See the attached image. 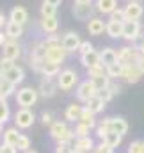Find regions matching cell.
<instances>
[{"label":"cell","instance_id":"1","mask_svg":"<svg viewBox=\"0 0 144 153\" xmlns=\"http://www.w3.org/2000/svg\"><path fill=\"white\" fill-rule=\"evenodd\" d=\"M50 135L57 143H73V139H75L73 128H70L64 121H55L50 126Z\"/></svg>","mask_w":144,"mask_h":153},{"label":"cell","instance_id":"2","mask_svg":"<svg viewBox=\"0 0 144 153\" xmlns=\"http://www.w3.org/2000/svg\"><path fill=\"white\" fill-rule=\"evenodd\" d=\"M141 57H143V53H141L139 46H123L117 52V61L121 64H139Z\"/></svg>","mask_w":144,"mask_h":153},{"label":"cell","instance_id":"3","mask_svg":"<svg viewBox=\"0 0 144 153\" xmlns=\"http://www.w3.org/2000/svg\"><path fill=\"white\" fill-rule=\"evenodd\" d=\"M37 96H39V91L32 89V87H22L16 93V103L23 109H30L37 102Z\"/></svg>","mask_w":144,"mask_h":153},{"label":"cell","instance_id":"4","mask_svg":"<svg viewBox=\"0 0 144 153\" xmlns=\"http://www.w3.org/2000/svg\"><path fill=\"white\" fill-rule=\"evenodd\" d=\"M94 96H98V87L94 85V82H93L91 78L80 82V85H78V89H76V98H78L80 102L87 103V102H89L91 98H94Z\"/></svg>","mask_w":144,"mask_h":153},{"label":"cell","instance_id":"5","mask_svg":"<svg viewBox=\"0 0 144 153\" xmlns=\"http://www.w3.org/2000/svg\"><path fill=\"white\" fill-rule=\"evenodd\" d=\"M78 82V73L75 70H62L57 75V85L62 91H70L75 87V84Z\"/></svg>","mask_w":144,"mask_h":153},{"label":"cell","instance_id":"6","mask_svg":"<svg viewBox=\"0 0 144 153\" xmlns=\"http://www.w3.org/2000/svg\"><path fill=\"white\" fill-rule=\"evenodd\" d=\"M34 121H36V116H34V112L30 109L20 107V111H16V114H14V125H16V128H22V130L30 128L34 125Z\"/></svg>","mask_w":144,"mask_h":153},{"label":"cell","instance_id":"7","mask_svg":"<svg viewBox=\"0 0 144 153\" xmlns=\"http://www.w3.org/2000/svg\"><path fill=\"white\" fill-rule=\"evenodd\" d=\"M141 36V23L139 20H126L123 23V38L126 41H135Z\"/></svg>","mask_w":144,"mask_h":153},{"label":"cell","instance_id":"8","mask_svg":"<svg viewBox=\"0 0 144 153\" xmlns=\"http://www.w3.org/2000/svg\"><path fill=\"white\" fill-rule=\"evenodd\" d=\"M103 121H105V125L108 126V132H116L119 135H125L128 132V123H126L125 117H119L117 116V117H107Z\"/></svg>","mask_w":144,"mask_h":153},{"label":"cell","instance_id":"9","mask_svg":"<svg viewBox=\"0 0 144 153\" xmlns=\"http://www.w3.org/2000/svg\"><path fill=\"white\" fill-rule=\"evenodd\" d=\"M144 75V71L139 68V64H125V70H123V80L128 82V84H135L141 80V76Z\"/></svg>","mask_w":144,"mask_h":153},{"label":"cell","instance_id":"10","mask_svg":"<svg viewBox=\"0 0 144 153\" xmlns=\"http://www.w3.org/2000/svg\"><path fill=\"white\" fill-rule=\"evenodd\" d=\"M20 55H22V48H20V45H18L16 39H9V41L2 46V57H4V59L16 61Z\"/></svg>","mask_w":144,"mask_h":153},{"label":"cell","instance_id":"11","mask_svg":"<svg viewBox=\"0 0 144 153\" xmlns=\"http://www.w3.org/2000/svg\"><path fill=\"white\" fill-rule=\"evenodd\" d=\"M93 13H94V7L93 4H75L73 5V16L76 20H93Z\"/></svg>","mask_w":144,"mask_h":153},{"label":"cell","instance_id":"12","mask_svg":"<svg viewBox=\"0 0 144 153\" xmlns=\"http://www.w3.org/2000/svg\"><path fill=\"white\" fill-rule=\"evenodd\" d=\"M66 55H68V52H66V48L62 46V45H59V46H50V48H46V61H52V62H57V64H62L64 62V59H66Z\"/></svg>","mask_w":144,"mask_h":153},{"label":"cell","instance_id":"13","mask_svg":"<svg viewBox=\"0 0 144 153\" xmlns=\"http://www.w3.org/2000/svg\"><path fill=\"white\" fill-rule=\"evenodd\" d=\"M57 87H59V85L53 82L52 76H43L41 82H39V93H41V96H45V98H52V96L57 93Z\"/></svg>","mask_w":144,"mask_h":153},{"label":"cell","instance_id":"14","mask_svg":"<svg viewBox=\"0 0 144 153\" xmlns=\"http://www.w3.org/2000/svg\"><path fill=\"white\" fill-rule=\"evenodd\" d=\"M27 20H29V13H27V9H25V7L16 5V7H13V9H11V13H9V22H14V23L25 25V23H27Z\"/></svg>","mask_w":144,"mask_h":153},{"label":"cell","instance_id":"15","mask_svg":"<svg viewBox=\"0 0 144 153\" xmlns=\"http://www.w3.org/2000/svg\"><path fill=\"white\" fill-rule=\"evenodd\" d=\"M4 78H7L9 82H13L14 85H18V84H22L23 82V78H25V71H23V68H20V66H13V68H9L5 73H4Z\"/></svg>","mask_w":144,"mask_h":153},{"label":"cell","instance_id":"16","mask_svg":"<svg viewBox=\"0 0 144 153\" xmlns=\"http://www.w3.org/2000/svg\"><path fill=\"white\" fill-rule=\"evenodd\" d=\"M80 43H82V39H80V36H78L76 32H68V34H64V38H62V46L66 48L68 53L78 50Z\"/></svg>","mask_w":144,"mask_h":153},{"label":"cell","instance_id":"17","mask_svg":"<svg viewBox=\"0 0 144 153\" xmlns=\"http://www.w3.org/2000/svg\"><path fill=\"white\" fill-rule=\"evenodd\" d=\"M125 14H126V20H139L144 14V9L139 2H128L125 7Z\"/></svg>","mask_w":144,"mask_h":153},{"label":"cell","instance_id":"18","mask_svg":"<svg viewBox=\"0 0 144 153\" xmlns=\"http://www.w3.org/2000/svg\"><path fill=\"white\" fill-rule=\"evenodd\" d=\"M80 62H82L85 68H93V66H98V64H102V55H100V52H96V50H91L89 53H84V55H80Z\"/></svg>","mask_w":144,"mask_h":153},{"label":"cell","instance_id":"19","mask_svg":"<svg viewBox=\"0 0 144 153\" xmlns=\"http://www.w3.org/2000/svg\"><path fill=\"white\" fill-rule=\"evenodd\" d=\"M39 73H41L43 76H57L59 73H61V64L45 59V61L41 62V70H39Z\"/></svg>","mask_w":144,"mask_h":153},{"label":"cell","instance_id":"20","mask_svg":"<svg viewBox=\"0 0 144 153\" xmlns=\"http://www.w3.org/2000/svg\"><path fill=\"white\" fill-rule=\"evenodd\" d=\"M119 91H121V87H119L117 84L110 82L107 87H103V89H100V91H98V96H100V98L107 103V102H110L116 94H119Z\"/></svg>","mask_w":144,"mask_h":153},{"label":"cell","instance_id":"21","mask_svg":"<svg viewBox=\"0 0 144 153\" xmlns=\"http://www.w3.org/2000/svg\"><path fill=\"white\" fill-rule=\"evenodd\" d=\"M73 146H75V150L84 152V153H91L96 148V146H94V141H93L91 137H78V139H75Z\"/></svg>","mask_w":144,"mask_h":153},{"label":"cell","instance_id":"22","mask_svg":"<svg viewBox=\"0 0 144 153\" xmlns=\"http://www.w3.org/2000/svg\"><path fill=\"white\" fill-rule=\"evenodd\" d=\"M105 29H107V23H103V20H100V18H93V20H89V23H87V30H89V34H93V36L103 34Z\"/></svg>","mask_w":144,"mask_h":153},{"label":"cell","instance_id":"23","mask_svg":"<svg viewBox=\"0 0 144 153\" xmlns=\"http://www.w3.org/2000/svg\"><path fill=\"white\" fill-rule=\"evenodd\" d=\"M22 134L18 132L16 126H11V128H5L4 132V143L9 144V146H18V141H20Z\"/></svg>","mask_w":144,"mask_h":153},{"label":"cell","instance_id":"24","mask_svg":"<svg viewBox=\"0 0 144 153\" xmlns=\"http://www.w3.org/2000/svg\"><path fill=\"white\" fill-rule=\"evenodd\" d=\"M105 32H107L112 39L123 38V23H121V22H112V20H108Z\"/></svg>","mask_w":144,"mask_h":153},{"label":"cell","instance_id":"25","mask_svg":"<svg viewBox=\"0 0 144 153\" xmlns=\"http://www.w3.org/2000/svg\"><path fill=\"white\" fill-rule=\"evenodd\" d=\"M100 55H102V64L107 68L110 64H116V62H119L117 61V52L114 50V48H103L102 52H100Z\"/></svg>","mask_w":144,"mask_h":153},{"label":"cell","instance_id":"26","mask_svg":"<svg viewBox=\"0 0 144 153\" xmlns=\"http://www.w3.org/2000/svg\"><path fill=\"white\" fill-rule=\"evenodd\" d=\"M41 29L46 32V34H55L57 29H59V22L55 16H50V18H41Z\"/></svg>","mask_w":144,"mask_h":153},{"label":"cell","instance_id":"27","mask_svg":"<svg viewBox=\"0 0 144 153\" xmlns=\"http://www.w3.org/2000/svg\"><path fill=\"white\" fill-rule=\"evenodd\" d=\"M82 105H78V103H71V105H68L66 107V111H64V117L68 119V121H80V114H82Z\"/></svg>","mask_w":144,"mask_h":153},{"label":"cell","instance_id":"28","mask_svg":"<svg viewBox=\"0 0 144 153\" xmlns=\"http://www.w3.org/2000/svg\"><path fill=\"white\" fill-rule=\"evenodd\" d=\"M5 34H7L9 39H18L23 34V25L14 23V22H7V25H5Z\"/></svg>","mask_w":144,"mask_h":153},{"label":"cell","instance_id":"29","mask_svg":"<svg viewBox=\"0 0 144 153\" xmlns=\"http://www.w3.org/2000/svg\"><path fill=\"white\" fill-rule=\"evenodd\" d=\"M96 9L103 14H110L114 9H117V0H96Z\"/></svg>","mask_w":144,"mask_h":153},{"label":"cell","instance_id":"30","mask_svg":"<svg viewBox=\"0 0 144 153\" xmlns=\"http://www.w3.org/2000/svg\"><path fill=\"white\" fill-rule=\"evenodd\" d=\"M85 107H87L89 111H93L94 114H100V112L105 109V102H103L100 96H94V98H91V100L85 103Z\"/></svg>","mask_w":144,"mask_h":153},{"label":"cell","instance_id":"31","mask_svg":"<svg viewBox=\"0 0 144 153\" xmlns=\"http://www.w3.org/2000/svg\"><path fill=\"white\" fill-rule=\"evenodd\" d=\"M121 139H123V135H119V134H116V132H108L102 141H103L107 146H110V148L114 150V148H117V146L121 144Z\"/></svg>","mask_w":144,"mask_h":153},{"label":"cell","instance_id":"32","mask_svg":"<svg viewBox=\"0 0 144 153\" xmlns=\"http://www.w3.org/2000/svg\"><path fill=\"white\" fill-rule=\"evenodd\" d=\"M94 116H96V114H94L93 111H89L87 107H84V109H82V114H80V121H82V123H85L87 126L94 128V126H96V119H94Z\"/></svg>","mask_w":144,"mask_h":153},{"label":"cell","instance_id":"33","mask_svg":"<svg viewBox=\"0 0 144 153\" xmlns=\"http://www.w3.org/2000/svg\"><path fill=\"white\" fill-rule=\"evenodd\" d=\"M73 132H75V139H78V137H89L91 126H87V125H85V123H82V121H76V125H75Z\"/></svg>","mask_w":144,"mask_h":153},{"label":"cell","instance_id":"34","mask_svg":"<svg viewBox=\"0 0 144 153\" xmlns=\"http://www.w3.org/2000/svg\"><path fill=\"white\" fill-rule=\"evenodd\" d=\"M123 70H125V64H121V62L110 64V66H107V75L110 78H121L123 76Z\"/></svg>","mask_w":144,"mask_h":153},{"label":"cell","instance_id":"35","mask_svg":"<svg viewBox=\"0 0 144 153\" xmlns=\"http://www.w3.org/2000/svg\"><path fill=\"white\" fill-rule=\"evenodd\" d=\"M14 84L13 82H9L7 78H4V76H0V91L5 94V96H11L13 93H14Z\"/></svg>","mask_w":144,"mask_h":153},{"label":"cell","instance_id":"36","mask_svg":"<svg viewBox=\"0 0 144 153\" xmlns=\"http://www.w3.org/2000/svg\"><path fill=\"white\" fill-rule=\"evenodd\" d=\"M103 75H107V68H105L103 64L87 68V76H89V78H96V76H103Z\"/></svg>","mask_w":144,"mask_h":153},{"label":"cell","instance_id":"37","mask_svg":"<svg viewBox=\"0 0 144 153\" xmlns=\"http://www.w3.org/2000/svg\"><path fill=\"white\" fill-rule=\"evenodd\" d=\"M55 11H57V7H55V5H50V4L43 2V5H41V18H50V16H55Z\"/></svg>","mask_w":144,"mask_h":153},{"label":"cell","instance_id":"38","mask_svg":"<svg viewBox=\"0 0 144 153\" xmlns=\"http://www.w3.org/2000/svg\"><path fill=\"white\" fill-rule=\"evenodd\" d=\"M108 16H110V20H112V22H121V23H125V22H126L125 9H119V7H117V9H114Z\"/></svg>","mask_w":144,"mask_h":153},{"label":"cell","instance_id":"39","mask_svg":"<svg viewBox=\"0 0 144 153\" xmlns=\"http://www.w3.org/2000/svg\"><path fill=\"white\" fill-rule=\"evenodd\" d=\"M91 80L94 82V85L98 87V91H100V89H103V87H107L108 84H110V76H108V75L96 76V78H91Z\"/></svg>","mask_w":144,"mask_h":153},{"label":"cell","instance_id":"40","mask_svg":"<svg viewBox=\"0 0 144 153\" xmlns=\"http://www.w3.org/2000/svg\"><path fill=\"white\" fill-rule=\"evenodd\" d=\"M73 150H75L73 143H57L55 153H73Z\"/></svg>","mask_w":144,"mask_h":153},{"label":"cell","instance_id":"41","mask_svg":"<svg viewBox=\"0 0 144 153\" xmlns=\"http://www.w3.org/2000/svg\"><path fill=\"white\" fill-rule=\"evenodd\" d=\"M9 114H11V111H9L7 102H0V123H5L9 119Z\"/></svg>","mask_w":144,"mask_h":153},{"label":"cell","instance_id":"42","mask_svg":"<svg viewBox=\"0 0 144 153\" xmlns=\"http://www.w3.org/2000/svg\"><path fill=\"white\" fill-rule=\"evenodd\" d=\"M128 153H144V141H134L128 146Z\"/></svg>","mask_w":144,"mask_h":153},{"label":"cell","instance_id":"43","mask_svg":"<svg viewBox=\"0 0 144 153\" xmlns=\"http://www.w3.org/2000/svg\"><path fill=\"white\" fill-rule=\"evenodd\" d=\"M18 150H22V152H27L29 148H30V139L27 137V135H23L22 134V137H20V141H18V146H16Z\"/></svg>","mask_w":144,"mask_h":153},{"label":"cell","instance_id":"44","mask_svg":"<svg viewBox=\"0 0 144 153\" xmlns=\"http://www.w3.org/2000/svg\"><path fill=\"white\" fill-rule=\"evenodd\" d=\"M13 66H14V61H11V59H4V57H2V59H0V76L4 75L9 68H13Z\"/></svg>","mask_w":144,"mask_h":153},{"label":"cell","instance_id":"45","mask_svg":"<svg viewBox=\"0 0 144 153\" xmlns=\"http://www.w3.org/2000/svg\"><path fill=\"white\" fill-rule=\"evenodd\" d=\"M91 50H94V48H93V43H89V41H82V43H80V46H78V52H80V55H84V53H89Z\"/></svg>","mask_w":144,"mask_h":153},{"label":"cell","instance_id":"46","mask_svg":"<svg viewBox=\"0 0 144 153\" xmlns=\"http://www.w3.org/2000/svg\"><path fill=\"white\" fill-rule=\"evenodd\" d=\"M91 153H112V148H110V146H107V144L102 141V144H98V146H96V148H94Z\"/></svg>","mask_w":144,"mask_h":153},{"label":"cell","instance_id":"47","mask_svg":"<svg viewBox=\"0 0 144 153\" xmlns=\"http://www.w3.org/2000/svg\"><path fill=\"white\" fill-rule=\"evenodd\" d=\"M41 121H43V125H53V119H52V114L50 112H43V116H41Z\"/></svg>","mask_w":144,"mask_h":153},{"label":"cell","instance_id":"48","mask_svg":"<svg viewBox=\"0 0 144 153\" xmlns=\"http://www.w3.org/2000/svg\"><path fill=\"white\" fill-rule=\"evenodd\" d=\"M0 153H18V150H16V146H9V144H2V152Z\"/></svg>","mask_w":144,"mask_h":153},{"label":"cell","instance_id":"49","mask_svg":"<svg viewBox=\"0 0 144 153\" xmlns=\"http://www.w3.org/2000/svg\"><path fill=\"white\" fill-rule=\"evenodd\" d=\"M7 41H9V38H7V34H4V32L0 30V48H2V46H4V45L7 43Z\"/></svg>","mask_w":144,"mask_h":153},{"label":"cell","instance_id":"50","mask_svg":"<svg viewBox=\"0 0 144 153\" xmlns=\"http://www.w3.org/2000/svg\"><path fill=\"white\" fill-rule=\"evenodd\" d=\"M5 25H7V20H5V14H4V13H0V30H2V29H4Z\"/></svg>","mask_w":144,"mask_h":153},{"label":"cell","instance_id":"51","mask_svg":"<svg viewBox=\"0 0 144 153\" xmlns=\"http://www.w3.org/2000/svg\"><path fill=\"white\" fill-rule=\"evenodd\" d=\"M45 2H46V4H50V5H55V7H57V5H61V2H62V0H45Z\"/></svg>","mask_w":144,"mask_h":153},{"label":"cell","instance_id":"52","mask_svg":"<svg viewBox=\"0 0 144 153\" xmlns=\"http://www.w3.org/2000/svg\"><path fill=\"white\" fill-rule=\"evenodd\" d=\"M93 0H75V4H91Z\"/></svg>","mask_w":144,"mask_h":153},{"label":"cell","instance_id":"53","mask_svg":"<svg viewBox=\"0 0 144 153\" xmlns=\"http://www.w3.org/2000/svg\"><path fill=\"white\" fill-rule=\"evenodd\" d=\"M4 132H5L4 130V123H0V137H4Z\"/></svg>","mask_w":144,"mask_h":153},{"label":"cell","instance_id":"54","mask_svg":"<svg viewBox=\"0 0 144 153\" xmlns=\"http://www.w3.org/2000/svg\"><path fill=\"white\" fill-rule=\"evenodd\" d=\"M139 50H141V53H144V39H143V43H141V46H139Z\"/></svg>","mask_w":144,"mask_h":153},{"label":"cell","instance_id":"55","mask_svg":"<svg viewBox=\"0 0 144 153\" xmlns=\"http://www.w3.org/2000/svg\"><path fill=\"white\" fill-rule=\"evenodd\" d=\"M25 153H37V152H34V150H27Z\"/></svg>","mask_w":144,"mask_h":153},{"label":"cell","instance_id":"56","mask_svg":"<svg viewBox=\"0 0 144 153\" xmlns=\"http://www.w3.org/2000/svg\"><path fill=\"white\" fill-rule=\"evenodd\" d=\"M73 153H84V152H78V150H73Z\"/></svg>","mask_w":144,"mask_h":153},{"label":"cell","instance_id":"57","mask_svg":"<svg viewBox=\"0 0 144 153\" xmlns=\"http://www.w3.org/2000/svg\"><path fill=\"white\" fill-rule=\"evenodd\" d=\"M128 2H139V0H128Z\"/></svg>","mask_w":144,"mask_h":153},{"label":"cell","instance_id":"58","mask_svg":"<svg viewBox=\"0 0 144 153\" xmlns=\"http://www.w3.org/2000/svg\"><path fill=\"white\" fill-rule=\"evenodd\" d=\"M0 152H2V146H0Z\"/></svg>","mask_w":144,"mask_h":153}]
</instances>
